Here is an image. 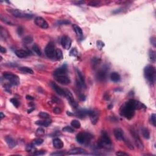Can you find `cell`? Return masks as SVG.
Instances as JSON below:
<instances>
[{"instance_id":"obj_43","label":"cell","mask_w":156,"mask_h":156,"mask_svg":"<svg viewBox=\"0 0 156 156\" xmlns=\"http://www.w3.org/2000/svg\"><path fill=\"white\" fill-rule=\"evenodd\" d=\"M10 101H11V102H12V104L15 106V107H18L20 103H19L17 99H15V98H12V99H11V100Z\"/></svg>"},{"instance_id":"obj_48","label":"cell","mask_w":156,"mask_h":156,"mask_svg":"<svg viewBox=\"0 0 156 156\" xmlns=\"http://www.w3.org/2000/svg\"><path fill=\"white\" fill-rule=\"evenodd\" d=\"M45 153H46V152L45 151H36L34 152V155H36V156H42V155H44Z\"/></svg>"},{"instance_id":"obj_16","label":"cell","mask_w":156,"mask_h":156,"mask_svg":"<svg viewBox=\"0 0 156 156\" xmlns=\"http://www.w3.org/2000/svg\"><path fill=\"white\" fill-rule=\"evenodd\" d=\"M56 81L59 82V83L61 84L62 85H68L70 83V79L68 78L67 76H66L65 75L64 76H56L55 77Z\"/></svg>"},{"instance_id":"obj_15","label":"cell","mask_w":156,"mask_h":156,"mask_svg":"<svg viewBox=\"0 0 156 156\" xmlns=\"http://www.w3.org/2000/svg\"><path fill=\"white\" fill-rule=\"evenodd\" d=\"M66 71H67V66L65 64V65L61 66L60 67L56 69L54 72V75L55 77L64 76L66 74Z\"/></svg>"},{"instance_id":"obj_35","label":"cell","mask_w":156,"mask_h":156,"mask_svg":"<svg viewBox=\"0 0 156 156\" xmlns=\"http://www.w3.org/2000/svg\"><path fill=\"white\" fill-rule=\"evenodd\" d=\"M32 49L34 50V51L36 53V54L38 56H41L42 54V52L40 51V48H39V46L37 45V44H34L32 46Z\"/></svg>"},{"instance_id":"obj_54","label":"cell","mask_w":156,"mask_h":156,"mask_svg":"<svg viewBox=\"0 0 156 156\" xmlns=\"http://www.w3.org/2000/svg\"><path fill=\"white\" fill-rule=\"evenodd\" d=\"M104 99H106V100H109V99H110V96L108 95L107 93H106V94L104 95Z\"/></svg>"},{"instance_id":"obj_27","label":"cell","mask_w":156,"mask_h":156,"mask_svg":"<svg viewBox=\"0 0 156 156\" xmlns=\"http://www.w3.org/2000/svg\"><path fill=\"white\" fill-rule=\"evenodd\" d=\"M149 57H150V60L152 62H155L156 60V51L152 49L149 51Z\"/></svg>"},{"instance_id":"obj_8","label":"cell","mask_w":156,"mask_h":156,"mask_svg":"<svg viewBox=\"0 0 156 156\" xmlns=\"http://www.w3.org/2000/svg\"><path fill=\"white\" fill-rule=\"evenodd\" d=\"M126 102L135 110H140V109L146 108V107L143 103L140 102L138 101L135 100V99H130L129 101H128Z\"/></svg>"},{"instance_id":"obj_12","label":"cell","mask_w":156,"mask_h":156,"mask_svg":"<svg viewBox=\"0 0 156 156\" xmlns=\"http://www.w3.org/2000/svg\"><path fill=\"white\" fill-rule=\"evenodd\" d=\"M61 44L64 49H69L72 46V40L68 36H64L61 40Z\"/></svg>"},{"instance_id":"obj_51","label":"cell","mask_w":156,"mask_h":156,"mask_svg":"<svg viewBox=\"0 0 156 156\" xmlns=\"http://www.w3.org/2000/svg\"><path fill=\"white\" fill-rule=\"evenodd\" d=\"M23 29L21 26L18 27V28L17 29V33L19 36H21L23 34Z\"/></svg>"},{"instance_id":"obj_5","label":"cell","mask_w":156,"mask_h":156,"mask_svg":"<svg viewBox=\"0 0 156 156\" xmlns=\"http://www.w3.org/2000/svg\"><path fill=\"white\" fill-rule=\"evenodd\" d=\"M3 77L5 79L8 80L12 85H17L20 84L19 78L13 73H9V72H4L3 73Z\"/></svg>"},{"instance_id":"obj_37","label":"cell","mask_w":156,"mask_h":156,"mask_svg":"<svg viewBox=\"0 0 156 156\" xmlns=\"http://www.w3.org/2000/svg\"><path fill=\"white\" fill-rule=\"evenodd\" d=\"M38 116L42 119H49V117H50V115L49 114L46 112H43L39 113Z\"/></svg>"},{"instance_id":"obj_56","label":"cell","mask_w":156,"mask_h":156,"mask_svg":"<svg viewBox=\"0 0 156 156\" xmlns=\"http://www.w3.org/2000/svg\"><path fill=\"white\" fill-rule=\"evenodd\" d=\"M26 99H28V100H33V99H34L33 97L31 96H30V95H26Z\"/></svg>"},{"instance_id":"obj_49","label":"cell","mask_w":156,"mask_h":156,"mask_svg":"<svg viewBox=\"0 0 156 156\" xmlns=\"http://www.w3.org/2000/svg\"><path fill=\"white\" fill-rule=\"evenodd\" d=\"M65 153L62 151H59V152H53V153L51 154V156H62V155H64Z\"/></svg>"},{"instance_id":"obj_2","label":"cell","mask_w":156,"mask_h":156,"mask_svg":"<svg viewBox=\"0 0 156 156\" xmlns=\"http://www.w3.org/2000/svg\"><path fill=\"white\" fill-rule=\"evenodd\" d=\"M112 147V141L108 134L106 131H102L101 137L98 143V148H106L107 150L110 149Z\"/></svg>"},{"instance_id":"obj_13","label":"cell","mask_w":156,"mask_h":156,"mask_svg":"<svg viewBox=\"0 0 156 156\" xmlns=\"http://www.w3.org/2000/svg\"><path fill=\"white\" fill-rule=\"evenodd\" d=\"M65 90V93H66V96H65L66 97L67 99L68 100L69 102H70V104L74 108H76L77 107H78V104L76 102V101H75V99H74L73 96V95L71 92H70L69 90Z\"/></svg>"},{"instance_id":"obj_45","label":"cell","mask_w":156,"mask_h":156,"mask_svg":"<svg viewBox=\"0 0 156 156\" xmlns=\"http://www.w3.org/2000/svg\"><path fill=\"white\" fill-rule=\"evenodd\" d=\"M156 114H152L151 116V123H152V125H153L154 126H156Z\"/></svg>"},{"instance_id":"obj_18","label":"cell","mask_w":156,"mask_h":156,"mask_svg":"<svg viewBox=\"0 0 156 156\" xmlns=\"http://www.w3.org/2000/svg\"><path fill=\"white\" fill-rule=\"evenodd\" d=\"M114 134L116 139L118 140H123L124 139V133L121 129L116 128L114 129Z\"/></svg>"},{"instance_id":"obj_38","label":"cell","mask_w":156,"mask_h":156,"mask_svg":"<svg viewBox=\"0 0 156 156\" xmlns=\"http://www.w3.org/2000/svg\"><path fill=\"white\" fill-rule=\"evenodd\" d=\"M43 142V140L40 138H38L35 139L34 140H33V143L34 144H36V145H40L41 144H42Z\"/></svg>"},{"instance_id":"obj_53","label":"cell","mask_w":156,"mask_h":156,"mask_svg":"<svg viewBox=\"0 0 156 156\" xmlns=\"http://www.w3.org/2000/svg\"><path fill=\"white\" fill-rule=\"evenodd\" d=\"M79 99L81 101L85 100V95L84 94L81 93V94H79Z\"/></svg>"},{"instance_id":"obj_4","label":"cell","mask_w":156,"mask_h":156,"mask_svg":"<svg viewBox=\"0 0 156 156\" xmlns=\"http://www.w3.org/2000/svg\"><path fill=\"white\" fill-rule=\"evenodd\" d=\"M93 138L92 135L87 132H80L76 135L77 142L80 144H84L89 142Z\"/></svg>"},{"instance_id":"obj_24","label":"cell","mask_w":156,"mask_h":156,"mask_svg":"<svg viewBox=\"0 0 156 156\" xmlns=\"http://www.w3.org/2000/svg\"><path fill=\"white\" fill-rule=\"evenodd\" d=\"M121 76L120 74L117 72H113L110 74V79L113 82H118L120 80Z\"/></svg>"},{"instance_id":"obj_17","label":"cell","mask_w":156,"mask_h":156,"mask_svg":"<svg viewBox=\"0 0 156 156\" xmlns=\"http://www.w3.org/2000/svg\"><path fill=\"white\" fill-rule=\"evenodd\" d=\"M51 86L53 88L55 91L58 93L59 95L62 96H66V93H65V90H63L61 87H60L59 85H57L56 83L52 82H51Z\"/></svg>"},{"instance_id":"obj_28","label":"cell","mask_w":156,"mask_h":156,"mask_svg":"<svg viewBox=\"0 0 156 156\" xmlns=\"http://www.w3.org/2000/svg\"><path fill=\"white\" fill-rule=\"evenodd\" d=\"M88 112H89V110H79L78 112H76V115L78 116H79V118H82L86 116V115H88Z\"/></svg>"},{"instance_id":"obj_7","label":"cell","mask_w":156,"mask_h":156,"mask_svg":"<svg viewBox=\"0 0 156 156\" xmlns=\"http://www.w3.org/2000/svg\"><path fill=\"white\" fill-rule=\"evenodd\" d=\"M9 12L12 13L13 16L16 17L18 18H28L30 19L32 18L33 15L32 14L27 13L26 12H23L18 9H9Z\"/></svg>"},{"instance_id":"obj_10","label":"cell","mask_w":156,"mask_h":156,"mask_svg":"<svg viewBox=\"0 0 156 156\" xmlns=\"http://www.w3.org/2000/svg\"><path fill=\"white\" fill-rule=\"evenodd\" d=\"M88 115L90 116L93 124H96L98 123L99 116V112L97 110H90L88 112Z\"/></svg>"},{"instance_id":"obj_57","label":"cell","mask_w":156,"mask_h":156,"mask_svg":"<svg viewBox=\"0 0 156 156\" xmlns=\"http://www.w3.org/2000/svg\"><path fill=\"white\" fill-rule=\"evenodd\" d=\"M4 117H5V115L3 114V112H1V119H3Z\"/></svg>"},{"instance_id":"obj_1","label":"cell","mask_w":156,"mask_h":156,"mask_svg":"<svg viewBox=\"0 0 156 156\" xmlns=\"http://www.w3.org/2000/svg\"><path fill=\"white\" fill-rule=\"evenodd\" d=\"M144 74L146 79L150 83L154 84L156 80V68L152 65H148L144 68Z\"/></svg>"},{"instance_id":"obj_55","label":"cell","mask_w":156,"mask_h":156,"mask_svg":"<svg viewBox=\"0 0 156 156\" xmlns=\"http://www.w3.org/2000/svg\"><path fill=\"white\" fill-rule=\"evenodd\" d=\"M0 51L1 53H5L6 52V49L5 48H4L3 46H1V49H0Z\"/></svg>"},{"instance_id":"obj_32","label":"cell","mask_w":156,"mask_h":156,"mask_svg":"<svg viewBox=\"0 0 156 156\" xmlns=\"http://www.w3.org/2000/svg\"><path fill=\"white\" fill-rule=\"evenodd\" d=\"M142 135L144 137V138L146 139H149L150 138V132L148 131V129L146 128H143L142 129Z\"/></svg>"},{"instance_id":"obj_9","label":"cell","mask_w":156,"mask_h":156,"mask_svg":"<svg viewBox=\"0 0 156 156\" xmlns=\"http://www.w3.org/2000/svg\"><path fill=\"white\" fill-rule=\"evenodd\" d=\"M131 134L133 136L134 141H135V143L137 146V148H138L139 150H143L144 149V145H143L142 140H141V139H140V137L138 136L137 133L135 131H134V130H131Z\"/></svg>"},{"instance_id":"obj_44","label":"cell","mask_w":156,"mask_h":156,"mask_svg":"<svg viewBox=\"0 0 156 156\" xmlns=\"http://www.w3.org/2000/svg\"><path fill=\"white\" fill-rule=\"evenodd\" d=\"M78 51L76 48H73L72 50L70 51V55L71 56H73V57H76L78 56Z\"/></svg>"},{"instance_id":"obj_46","label":"cell","mask_w":156,"mask_h":156,"mask_svg":"<svg viewBox=\"0 0 156 156\" xmlns=\"http://www.w3.org/2000/svg\"><path fill=\"white\" fill-rule=\"evenodd\" d=\"M116 154V156H129L128 154L126 153V152H122V151H118V152H116V154Z\"/></svg>"},{"instance_id":"obj_25","label":"cell","mask_w":156,"mask_h":156,"mask_svg":"<svg viewBox=\"0 0 156 156\" xmlns=\"http://www.w3.org/2000/svg\"><path fill=\"white\" fill-rule=\"evenodd\" d=\"M19 70L21 71L23 73H28V74H34V71L31 68L27 66H22V67L19 68Z\"/></svg>"},{"instance_id":"obj_21","label":"cell","mask_w":156,"mask_h":156,"mask_svg":"<svg viewBox=\"0 0 156 156\" xmlns=\"http://www.w3.org/2000/svg\"><path fill=\"white\" fill-rule=\"evenodd\" d=\"M52 123V121L49 119H43V120H38L36 122V124L38 126L48 127Z\"/></svg>"},{"instance_id":"obj_33","label":"cell","mask_w":156,"mask_h":156,"mask_svg":"<svg viewBox=\"0 0 156 156\" xmlns=\"http://www.w3.org/2000/svg\"><path fill=\"white\" fill-rule=\"evenodd\" d=\"M32 42H33V38H32V37L29 36L25 37L23 40V42L24 43V44H26V45L31 43Z\"/></svg>"},{"instance_id":"obj_36","label":"cell","mask_w":156,"mask_h":156,"mask_svg":"<svg viewBox=\"0 0 156 156\" xmlns=\"http://www.w3.org/2000/svg\"><path fill=\"white\" fill-rule=\"evenodd\" d=\"M123 141H124V143H125V144H126V146H127V148H128L129 149H130L131 150H134V146H133V144H132V143L130 142V140H129L128 139L124 138V139H123Z\"/></svg>"},{"instance_id":"obj_22","label":"cell","mask_w":156,"mask_h":156,"mask_svg":"<svg viewBox=\"0 0 156 156\" xmlns=\"http://www.w3.org/2000/svg\"><path fill=\"white\" fill-rule=\"evenodd\" d=\"M6 142L7 144H8V146H9V148H13L17 146V142L16 141L12 138L11 137L7 136L5 138Z\"/></svg>"},{"instance_id":"obj_34","label":"cell","mask_w":156,"mask_h":156,"mask_svg":"<svg viewBox=\"0 0 156 156\" xmlns=\"http://www.w3.org/2000/svg\"><path fill=\"white\" fill-rule=\"evenodd\" d=\"M26 151L29 152H36V148L34 147V144H29L27 145L26 146Z\"/></svg>"},{"instance_id":"obj_39","label":"cell","mask_w":156,"mask_h":156,"mask_svg":"<svg viewBox=\"0 0 156 156\" xmlns=\"http://www.w3.org/2000/svg\"><path fill=\"white\" fill-rule=\"evenodd\" d=\"M63 131L66 132H69V133H73L74 132V130L73 127L70 126H65V127L63 128Z\"/></svg>"},{"instance_id":"obj_59","label":"cell","mask_w":156,"mask_h":156,"mask_svg":"<svg viewBox=\"0 0 156 156\" xmlns=\"http://www.w3.org/2000/svg\"><path fill=\"white\" fill-rule=\"evenodd\" d=\"M113 107L112 105H110V106H108V108H109V109H110V108H112V107Z\"/></svg>"},{"instance_id":"obj_58","label":"cell","mask_w":156,"mask_h":156,"mask_svg":"<svg viewBox=\"0 0 156 156\" xmlns=\"http://www.w3.org/2000/svg\"><path fill=\"white\" fill-rule=\"evenodd\" d=\"M34 108H31V109H29V110H28V113H30V112H31L32 111V110H34Z\"/></svg>"},{"instance_id":"obj_52","label":"cell","mask_w":156,"mask_h":156,"mask_svg":"<svg viewBox=\"0 0 156 156\" xmlns=\"http://www.w3.org/2000/svg\"><path fill=\"white\" fill-rule=\"evenodd\" d=\"M98 4H99V2L91 1L89 3V5L91 6H96L97 5H98Z\"/></svg>"},{"instance_id":"obj_50","label":"cell","mask_w":156,"mask_h":156,"mask_svg":"<svg viewBox=\"0 0 156 156\" xmlns=\"http://www.w3.org/2000/svg\"><path fill=\"white\" fill-rule=\"evenodd\" d=\"M54 112L56 114H59L61 113V109L59 107H56L54 108Z\"/></svg>"},{"instance_id":"obj_20","label":"cell","mask_w":156,"mask_h":156,"mask_svg":"<svg viewBox=\"0 0 156 156\" xmlns=\"http://www.w3.org/2000/svg\"><path fill=\"white\" fill-rule=\"evenodd\" d=\"M15 54L19 58H24L29 56V53L28 51L23 49H18L15 51Z\"/></svg>"},{"instance_id":"obj_23","label":"cell","mask_w":156,"mask_h":156,"mask_svg":"<svg viewBox=\"0 0 156 156\" xmlns=\"http://www.w3.org/2000/svg\"><path fill=\"white\" fill-rule=\"evenodd\" d=\"M53 144L54 148H56V149H59V150L64 147V143H63V142L60 139L58 138L54 139L53 142Z\"/></svg>"},{"instance_id":"obj_31","label":"cell","mask_w":156,"mask_h":156,"mask_svg":"<svg viewBox=\"0 0 156 156\" xmlns=\"http://www.w3.org/2000/svg\"><path fill=\"white\" fill-rule=\"evenodd\" d=\"M100 59L97 58V57H93V58H92V59H91V65H92L93 67H96V66H98V65L100 63Z\"/></svg>"},{"instance_id":"obj_30","label":"cell","mask_w":156,"mask_h":156,"mask_svg":"<svg viewBox=\"0 0 156 156\" xmlns=\"http://www.w3.org/2000/svg\"><path fill=\"white\" fill-rule=\"evenodd\" d=\"M71 125L72 127H73L75 129H79L81 126V124L80 122L77 120H73L71 122Z\"/></svg>"},{"instance_id":"obj_6","label":"cell","mask_w":156,"mask_h":156,"mask_svg":"<svg viewBox=\"0 0 156 156\" xmlns=\"http://www.w3.org/2000/svg\"><path fill=\"white\" fill-rule=\"evenodd\" d=\"M45 54L46 56L50 59H53L55 57L56 50H55V46L53 42H50L46 45L45 48Z\"/></svg>"},{"instance_id":"obj_11","label":"cell","mask_w":156,"mask_h":156,"mask_svg":"<svg viewBox=\"0 0 156 156\" xmlns=\"http://www.w3.org/2000/svg\"><path fill=\"white\" fill-rule=\"evenodd\" d=\"M35 23L37 26L43 29H47L48 28V24L47 21L41 17H37L35 19Z\"/></svg>"},{"instance_id":"obj_14","label":"cell","mask_w":156,"mask_h":156,"mask_svg":"<svg viewBox=\"0 0 156 156\" xmlns=\"http://www.w3.org/2000/svg\"><path fill=\"white\" fill-rule=\"evenodd\" d=\"M107 68H102L101 70H99L98 73H96V78L97 80L99 81H104L106 80V76H107Z\"/></svg>"},{"instance_id":"obj_41","label":"cell","mask_w":156,"mask_h":156,"mask_svg":"<svg viewBox=\"0 0 156 156\" xmlns=\"http://www.w3.org/2000/svg\"><path fill=\"white\" fill-rule=\"evenodd\" d=\"M96 45L98 49H99V50H101V49L104 48V46L105 45L103 42L101 41V40H98L96 42Z\"/></svg>"},{"instance_id":"obj_47","label":"cell","mask_w":156,"mask_h":156,"mask_svg":"<svg viewBox=\"0 0 156 156\" xmlns=\"http://www.w3.org/2000/svg\"><path fill=\"white\" fill-rule=\"evenodd\" d=\"M150 42H151V43L153 45L154 47H156V37H151V38H150Z\"/></svg>"},{"instance_id":"obj_29","label":"cell","mask_w":156,"mask_h":156,"mask_svg":"<svg viewBox=\"0 0 156 156\" xmlns=\"http://www.w3.org/2000/svg\"><path fill=\"white\" fill-rule=\"evenodd\" d=\"M55 57L57 59V60H61L63 59V53L60 49H56V54H55Z\"/></svg>"},{"instance_id":"obj_42","label":"cell","mask_w":156,"mask_h":156,"mask_svg":"<svg viewBox=\"0 0 156 156\" xmlns=\"http://www.w3.org/2000/svg\"><path fill=\"white\" fill-rule=\"evenodd\" d=\"M70 21L66 20H61L57 21V25H63V24H70Z\"/></svg>"},{"instance_id":"obj_40","label":"cell","mask_w":156,"mask_h":156,"mask_svg":"<svg viewBox=\"0 0 156 156\" xmlns=\"http://www.w3.org/2000/svg\"><path fill=\"white\" fill-rule=\"evenodd\" d=\"M44 134H45V129L42 127H39L36 131V135H38V136L43 135Z\"/></svg>"},{"instance_id":"obj_26","label":"cell","mask_w":156,"mask_h":156,"mask_svg":"<svg viewBox=\"0 0 156 156\" xmlns=\"http://www.w3.org/2000/svg\"><path fill=\"white\" fill-rule=\"evenodd\" d=\"M73 28L74 29V31H75L76 34L79 37H82L83 32H82V30L79 26H78L77 24H73Z\"/></svg>"},{"instance_id":"obj_19","label":"cell","mask_w":156,"mask_h":156,"mask_svg":"<svg viewBox=\"0 0 156 156\" xmlns=\"http://www.w3.org/2000/svg\"><path fill=\"white\" fill-rule=\"evenodd\" d=\"M85 152H86V151H85L84 150H83V149H82V148H75L70 150V151L68 152V154L69 155L84 154L85 153Z\"/></svg>"},{"instance_id":"obj_3","label":"cell","mask_w":156,"mask_h":156,"mask_svg":"<svg viewBox=\"0 0 156 156\" xmlns=\"http://www.w3.org/2000/svg\"><path fill=\"white\" fill-rule=\"evenodd\" d=\"M120 114L127 120H131L135 115V110L133 109L127 102L121 107L120 109Z\"/></svg>"}]
</instances>
